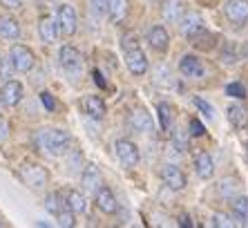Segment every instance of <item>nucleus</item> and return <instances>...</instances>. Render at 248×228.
I'll use <instances>...</instances> for the list:
<instances>
[{
	"label": "nucleus",
	"instance_id": "f257e3e1",
	"mask_svg": "<svg viewBox=\"0 0 248 228\" xmlns=\"http://www.w3.org/2000/svg\"><path fill=\"white\" fill-rule=\"evenodd\" d=\"M34 143L41 148V152L49 154V157H63V154L69 150V146H72V137H69L65 130L52 128V130H38L36 132Z\"/></svg>",
	"mask_w": 248,
	"mask_h": 228
},
{
	"label": "nucleus",
	"instance_id": "f03ea898",
	"mask_svg": "<svg viewBox=\"0 0 248 228\" xmlns=\"http://www.w3.org/2000/svg\"><path fill=\"white\" fill-rule=\"evenodd\" d=\"M18 177L29 190H43L49 181V172L38 163H23L18 168Z\"/></svg>",
	"mask_w": 248,
	"mask_h": 228
},
{
	"label": "nucleus",
	"instance_id": "7ed1b4c3",
	"mask_svg": "<svg viewBox=\"0 0 248 228\" xmlns=\"http://www.w3.org/2000/svg\"><path fill=\"white\" fill-rule=\"evenodd\" d=\"M9 63H12L14 72H18V74H27V72L34 69L36 56L27 45H14L12 49H9Z\"/></svg>",
	"mask_w": 248,
	"mask_h": 228
},
{
	"label": "nucleus",
	"instance_id": "20e7f679",
	"mask_svg": "<svg viewBox=\"0 0 248 228\" xmlns=\"http://www.w3.org/2000/svg\"><path fill=\"white\" fill-rule=\"evenodd\" d=\"M58 61L63 65V69L67 74H78L83 67V56L81 51L72 45H63L61 47V54H58Z\"/></svg>",
	"mask_w": 248,
	"mask_h": 228
},
{
	"label": "nucleus",
	"instance_id": "39448f33",
	"mask_svg": "<svg viewBox=\"0 0 248 228\" xmlns=\"http://www.w3.org/2000/svg\"><path fill=\"white\" fill-rule=\"evenodd\" d=\"M58 27H61V34L63 36H72L76 34V29H78V16H76V9L72 5H61L58 7Z\"/></svg>",
	"mask_w": 248,
	"mask_h": 228
},
{
	"label": "nucleus",
	"instance_id": "423d86ee",
	"mask_svg": "<svg viewBox=\"0 0 248 228\" xmlns=\"http://www.w3.org/2000/svg\"><path fill=\"white\" fill-rule=\"evenodd\" d=\"M114 152L125 168H134V165L139 163V148L130 139H119V141L114 143Z\"/></svg>",
	"mask_w": 248,
	"mask_h": 228
},
{
	"label": "nucleus",
	"instance_id": "0eeeda50",
	"mask_svg": "<svg viewBox=\"0 0 248 228\" xmlns=\"http://www.w3.org/2000/svg\"><path fill=\"white\" fill-rule=\"evenodd\" d=\"M224 14L232 25L248 23V0H226Z\"/></svg>",
	"mask_w": 248,
	"mask_h": 228
},
{
	"label": "nucleus",
	"instance_id": "6e6552de",
	"mask_svg": "<svg viewBox=\"0 0 248 228\" xmlns=\"http://www.w3.org/2000/svg\"><path fill=\"white\" fill-rule=\"evenodd\" d=\"M23 83L20 81H5V85H2V90H0V101H2V105H7V108H16L18 103L23 101Z\"/></svg>",
	"mask_w": 248,
	"mask_h": 228
},
{
	"label": "nucleus",
	"instance_id": "1a4fd4ad",
	"mask_svg": "<svg viewBox=\"0 0 248 228\" xmlns=\"http://www.w3.org/2000/svg\"><path fill=\"white\" fill-rule=\"evenodd\" d=\"M179 32L186 36V38H195V36H199L203 32V20L199 14L195 12H184V16H181L179 20Z\"/></svg>",
	"mask_w": 248,
	"mask_h": 228
},
{
	"label": "nucleus",
	"instance_id": "9d476101",
	"mask_svg": "<svg viewBox=\"0 0 248 228\" xmlns=\"http://www.w3.org/2000/svg\"><path fill=\"white\" fill-rule=\"evenodd\" d=\"M125 65L134 76H143L148 72V56L143 54L141 47H132L125 51Z\"/></svg>",
	"mask_w": 248,
	"mask_h": 228
},
{
	"label": "nucleus",
	"instance_id": "9b49d317",
	"mask_svg": "<svg viewBox=\"0 0 248 228\" xmlns=\"http://www.w3.org/2000/svg\"><path fill=\"white\" fill-rule=\"evenodd\" d=\"M161 179L170 190H184L186 188V175L172 163H168L161 168Z\"/></svg>",
	"mask_w": 248,
	"mask_h": 228
},
{
	"label": "nucleus",
	"instance_id": "f8f14e48",
	"mask_svg": "<svg viewBox=\"0 0 248 228\" xmlns=\"http://www.w3.org/2000/svg\"><path fill=\"white\" fill-rule=\"evenodd\" d=\"M81 181H83V188H85V193H90V195H96L98 188H103V175H101V170H98L94 163L85 165Z\"/></svg>",
	"mask_w": 248,
	"mask_h": 228
},
{
	"label": "nucleus",
	"instance_id": "ddd939ff",
	"mask_svg": "<svg viewBox=\"0 0 248 228\" xmlns=\"http://www.w3.org/2000/svg\"><path fill=\"white\" fill-rule=\"evenodd\" d=\"M179 72L184 76H188V79H202V76L206 74V67H203V63L197 56L186 54V56L179 61Z\"/></svg>",
	"mask_w": 248,
	"mask_h": 228
},
{
	"label": "nucleus",
	"instance_id": "4468645a",
	"mask_svg": "<svg viewBox=\"0 0 248 228\" xmlns=\"http://www.w3.org/2000/svg\"><path fill=\"white\" fill-rule=\"evenodd\" d=\"M94 201H96L98 211L105 212V215H114L116 211H119V204H116V197L114 193H112L108 186H103V188H98V193L94 195Z\"/></svg>",
	"mask_w": 248,
	"mask_h": 228
},
{
	"label": "nucleus",
	"instance_id": "2eb2a0df",
	"mask_svg": "<svg viewBox=\"0 0 248 228\" xmlns=\"http://www.w3.org/2000/svg\"><path fill=\"white\" fill-rule=\"evenodd\" d=\"M148 43H150L152 49L166 51L168 45H170V36H168L166 27H163V25H155V27H150V32H148Z\"/></svg>",
	"mask_w": 248,
	"mask_h": 228
},
{
	"label": "nucleus",
	"instance_id": "dca6fc26",
	"mask_svg": "<svg viewBox=\"0 0 248 228\" xmlns=\"http://www.w3.org/2000/svg\"><path fill=\"white\" fill-rule=\"evenodd\" d=\"M83 110H85V114L90 116V119H96V121H101L105 116V112H108L103 98L94 97V94H90V97L83 98Z\"/></svg>",
	"mask_w": 248,
	"mask_h": 228
},
{
	"label": "nucleus",
	"instance_id": "f3484780",
	"mask_svg": "<svg viewBox=\"0 0 248 228\" xmlns=\"http://www.w3.org/2000/svg\"><path fill=\"white\" fill-rule=\"evenodd\" d=\"M38 34L45 43H56V38L61 36V27H58V20H54L52 16L41 18V25H38Z\"/></svg>",
	"mask_w": 248,
	"mask_h": 228
},
{
	"label": "nucleus",
	"instance_id": "a211bd4d",
	"mask_svg": "<svg viewBox=\"0 0 248 228\" xmlns=\"http://www.w3.org/2000/svg\"><path fill=\"white\" fill-rule=\"evenodd\" d=\"M161 16L166 23H179L181 16H184V5H181V0H163Z\"/></svg>",
	"mask_w": 248,
	"mask_h": 228
},
{
	"label": "nucleus",
	"instance_id": "6ab92c4d",
	"mask_svg": "<svg viewBox=\"0 0 248 228\" xmlns=\"http://www.w3.org/2000/svg\"><path fill=\"white\" fill-rule=\"evenodd\" d=\"M195 170L202 179H210L215 175V161L208 152H199L195 157Z\"/></svg>",
	"mask_w": 248,
	"mask_h": 228
},
{
	"label": "nucleus",
	"instance_id": "aec40b11",
	"mask_svg": "<svg viewBox=\"0 0 248 228\" xmlns=\"http://www.w3.org/2000/svg\"><path fill=\"white\" fill-rule=\"evenodd\" d=\"M231 211H232V219L237 224H248V197L235 195L231 199Z\"/></svg>",
	"mask_w": 248,
	"mask_h": 228
},
{
	"label": "nucleus",
	"instance_id": "412c9836",
	"mask_svg": "<svg viewBox=\"0 0 248 228\" xmlns=\"http://www.w3.org/2000/svg\"><path fill=\"white\" fill-rule=\"evenodd\" d=\"M20 36V25L12 16H0V38L16 40Z\"/></svg>",
	"mask_w": 248,
	"mask_h": 228
},
{
	"label": "nucleus",
	"instance_id": "4be33fe9",
	"mask_svg": "<svg viewBox=\"0 0 248 228\" xmlns=\"http://www.w3.org/2000/svg\"><path fill=\"white\" fill-rule=\"evenodd\" d=\"M130 126L134 132H150L152 130V119L145 110H134L130 114Z\"/></svg>",
	"mask_w": 248,
	"mask_h": 228
},
{
	"label": "nucleus",
	"instance_id": "5701e85b",
	"mask_svg": "<svg viewBox=\"0 0 248 228\" xmlns=\"http://www.w3.org/2000/svg\"><path fill=\"white\" fill-rule=\"evenodd\" d=\"M228 121H231L235 128H244L248 123V110L244 108V105H237V103H232V105H228Z\"/></svg>",
	"mask_w": 248,
	"mask_h": 228
},
{
	"label": "nucleus",
	"instance_id": "b1692460",
	"mask_svg": "<svg viewBox=\"0 0 248 228\" xmlns=\"http://www.w3.org/2000/svg\"><path fill=\"white\" fill-rule=\"evenodd\" d=\"M65 201H67V208L72 212H78V215L87 212V199H85V195L78 193V190H69Z\"/></svg>",
	"mask_w": 248,
	"mask_h": 228
},
{
	"label": "nucleus",
	"instance_id": "393cba45",
	"mask_svg": "<svg viewBox=\"0 0 248 228\" xmlns=\"http://www.w3.org/2000/svg\"><path fill=\"white\" fill-rule=\"evenodd\" d=\"M127 14V0H108V16L114 23H121Z\"/></svg>",
	"mask_w": 248,
	"mask_h": 228
},
{
	"label": "nucleus",
	"instance_id": "a878e982",
	"mask_svg": "<svg viewBox=\"0 0 248 228\" xmlns=\"http://www.w3.org/2000/svg\"><path fill=\"white\" fill-rule=\"evenodd\" d=\"M65 208H67V201H65L58 193L47 195V199H45V211H47V212H52V215H58V212L65 211Z\"/></svg>",
	"mask_w": 248,
	"mask_h": 228
},
{
	"label": "nucleus",
	"instance_id": "bb28decb",
	"mask_svg": "<svg viewBox=\"0 0 248 228\" xmlns=\"http://www.w3.org/2000/svg\"><path fill=\"white\" fill-rule=\"evenodd\" d=\"M156 112H159V123H161V130H170L172 126V119H174V112L168 103H159L156 105Z\"/></svg>",
	"mask_w": 248,
	"mask_h": 228
},
{
	"label": "nucleus",
	"instance_id": "cd10ccee",
	"mask_svg": "<svg viewBox=\"0 0 248 228\" xmlns=\"http://www.w3.org/2000/svg\"><path fill=\"white\" fill-rule=\"evenodd\" d=\"M219 193L224 195L226 199H232V197L239 193V181H237V179H232V177L224 179V181L219 183Z\"/></svg>",
	"mask_w": 248,
	"mask_h": 228
},
{
	"label": "nucleus",
	"instance_id": "c85d7f7f",
	"mask_svg": "<svg viewBox=\"0 0 248 228\" xmlns=\"http://www.w3.org/2000/svg\"><path fill=\"white\" fill-rule=\"evenodd\" d=\"M90 14L94 18L108 16V0H90Z\"/></svg>",
	"mask_w": 248,
	"mask_h": 228
},
{
	"label": "nucleus",
	"instance_id": "c756f323",
	"mask_svg": "<svg viewBox=\"0 0 248 228\" xmlns=\"http://www.w3.org/2000/svg\"><path fill=\"white\" fill-rule=\"evenodd\" d=\"M56 219H58V226H61V228H72L76 224L74 222V212L69 211V208H65V211L58 212Z\"/></svg>",
	"mask_w": 248,
	"mask_h": 228
},
{
	"label": "nucleus",
	"instance_id": "7c9ffc66",
	"mask_svg": "<svg viewBox=\"0 0 248 228\" xmlns=\"http://www.w3.org/2000/svg\"><path fill=\"white\" fill-rule=\"evenodd\" d=\"M172 146L179 150V152L188 150V137H186L184 130H174V132H172Z\"/></svg>",
	"mask_w": 248,
	"mask_h": 228
},
{
	"label": "nucleus",
	"instance_id": "2f4dec72",
	"mask_svg": "<svg viewBox=\"0 0 248 228\" xmlns=\"http://www.w3.org/2000/svg\"><path fill=\"white\" fill-rule=\"evenodd\" d=\"M197 105V110L202 114H206V119H215V108L210 105L208 101H203V98H199V97H195V101H192Z\"/></svg>",
	"mask_w": 248,
	"mask_h": 228
},
{
	"label": "nucleus",
	"instance_id": "473e14b6",
	"mask_svg": "<svg viewBox=\"0 0 248 228\" xmlns=\"http://www.w3.org/2000/svg\"><path fill=\"white\" fill-rule=\"evenodd\" d=\"M213 226H217V228H231V226H235V222H232L228 215H224V212H215V215H213Z\"/></svg>",
	"mask_w": 248,
	"mask_h": 228
},
{
	"label": "nucleus",
	"instance_id": "72a5a7b5",
	"mask_svg": "<svg viewBox=\"0 0 248 228\" xmlns=\"http://www.w3.org/2000/svg\"><path fill=\"white\" fill-rule=\"evenodd\" d=\"M226 94L232 98H244L246 97V87H244L242 83H231V85L226 87Z\"/></svg>",
	"mask_w": 248,
	"mask_h": 228
},
{
	"label": "nucleus",
	"instance_id": "f704fd0d",
	"mask_svg": "<svg viewBox=\"0 0 248 228\" xmlns=\"http://www.w3.org/2000/svg\"><path fill=\"white\" fill-rule=\"evenodd\" d=\"M221 61H224L226 65L237 63V54H235V49H232V45H226V49L221 51Z\"/></svg>",
	"mask_w": 248,
	"mask_h": 228
},
{
	"label": "nucleus",
	"instance_id": "c9c22d12",
	"mask_svg": "<svg viewBox=\"0 0 248 228\" xmlns=\"http://www.w3.org/2000/svg\"><path fill=\"white\" fill-rule=\"evenodd\" d=\"M190 134L192 137H203V134H206V128H203V123L199 119L190 121Z\"/></svg>",
	"mask_w": 248,
	"mask_h": 228
},
{
	"label": "nucleus",
	"instance_id": "e433bc0d",
	"mask_svg": "<svg viewBox=\"0 0 248 228\" xmlns=\"http://www.w3.org/2000/svg\"><path fill=\"white\" fill-rule=\"evenodd\" d=\"M121 45H123V49H132V47H139V40H137V36H134V34H127V36H123V43H121Z\"/></svg>",
	"mask_w": 248,
	"mask_h": 228
},
{
	"label": "nucleus",
	"instance_id": "4c0bfd02",
	"mask_svg": "<svg viewBox=\"0 0 248 228\" xmlns=\"http://www.w3.org/2000/svg\"><path fill=\"white\" fill-rule=\"evenodd\" d=\"M7 134H9V123H7L5 116H0V143L7 139Z\"/></svg>",
	"mask_w": 248,
	"mask_h": 228
},
{
	"label": "nucleus",
	"instance_id": "58836bf2",
	"mask_svg": "<svg viewBox=\"0 0 248 228\" xmlns=\"http://www.w3.org/2000/svg\"><path fill=\"white\" fill-rule=\"evenodd\" d=\"M41 98H43V103H45V108L49 110V112H52V110L56 108V103H54V98H52V94H49V92H43Z\"/></svg>",
	"mask_w": 248,
	"mask_h": 228
},
{
	"label": "nucleus",
	"instance_id": "ea45409f",
	"mask_svg": "<svg viewBox=\"0 0 248 228\" xmlns=\"http://www.w3.org/2000/svg\"><path fill=\"white\" fill-rule=\"evenodd\" d=\"M0 5L7 7V9H20V7H23V0H0Z\"/></svg>",
	"mask_w": 248,
	"mask_h": 228
},
{
	"label": "nucleus",
	"instance_id": "a19ab883",
	"mask_svg": "<svg viewBox=\"0 0 248 228\" xmlns=\"http://www.w3.org/2000/svg\"><path fill=\"white\" fill-rule=\"evenodd\" d=\"M12 63L7 65V63H0V76H2V79L5 81H9V72H12Z\"/></svg>",
	"mask_w": 248,
	"mask_h": 228
},
{
	"label": "nucleus",
	"instance_id": "79ce46f5",
	"mask_svg": "<svg viewBox=\"0 0 248 228\" xmlns=\"http://www.w3.org/2000/svg\"><path fill=\"white\" fill-rule=\"evenodd\" d=\"M179 226H184V228H190V226H192L190 217H188V215H181V217H179Z\"/></svg>",
	"mask_w": 248,
	"mask_h": 228
},
{
	"label": "nucleus",
	"instance_id": "37998d69",
	"mask_svg": "<svg viewBox=\"0 0 248 228\" xmlns=\"http://www.w3.org/2000/svg\"><path fill=\"white\" fill-rule=\"evenodd\" d=\"M94 79H96V83H98V85H101V87L105 85V81L101 79V72H94Z\"/></svg>",
	"mask_w": 248,
	"mask_h": 228
},
{
	"label": "nucleus",
	"instance_id": "c03bdc74",
	"mask_svg": "<svg viewBox=\"0 0 248 228\" xmlns=\"http://www.w3.org/2000/svg\"><path fill=\"white\" fill-rule=\"evenodd\" d=\"M244 51H246V56H248V45H246V49H244Z\"/></svg>",
	"mask_w": 248,
	"mask_h": 228
},
{
	"label": "nucleus",
	"instance_id": "a18cd8bd",
	"mask_svg": "<svg viewBox=\"0 0 248 228\" xmlns=\"http://www.w3.org/2000/svg\"><path fill=\"white\" fill-rule=\"evenodd\" d=\"M246 154H248V143H246Z\"/></svg>",
	"mask_w": 248,
	"mask_h": 228
},
{
	"label": "nucleus",
	"instance_id": "49530a36",
	"mask_svg": "<svg viewBox=\"0 0 248 228\" xmlns=\"http://www.w3.org/2000/svg\"><path fill=\"white\" fill-rule=\"evenodd\" d=\"M0 226H2V222H0Z\"/></svg>",
	"mask_w": 248,
	"mask_h": 228
}]
</instances>
